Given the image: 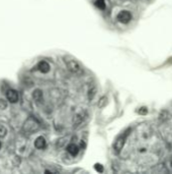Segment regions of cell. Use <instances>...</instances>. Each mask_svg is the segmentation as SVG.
<instances>
[{
	"label": "cell",
	"instance_id": "4fadbf2b",
	"mask_svg": "<svg viewBox=\"0 0 172 174\" xmlns=\"http://www.w3.org/2000/svg\"><path fill=\"white\" fill-rule=\"evenodd\" d=\"M7 108V102L3 99H0V109L5 110Z\"/></svg>",
	"mask_w": 172,
	"mask_h": 174
},
{
	"label": "cell",
	"instance_id": "8fae6325",
	"mask_svg": "<svg viewBox=\"0 0 172 174\" xmlns=\"http://www.w3.org/2000/svg\"><path fill=\"white\" fill-rule=\"evenodd\" d=\"M95 5L98 8H100V9H104V8H105V2H104V0H96Z\"/></svg>",
	"mask_w": 172,
	"mask_h": 174
},
{
	"label": "cell",
	"instance_id": "30bf717a",
	"mask_svg": "<svg viewBox=\"0 0 172 174\" xmlns=\"http://www.w3.org/2000/svg\"><path fill=\"white\" fill-rule=\"evenodd\" d=\"M84 118H85V114H84V113H79V114H77L75 116L74 122L76 124H80L84 120Z\"/></svg>",
	"mask_w": 172,
	"mask_h": 174
},
{
	"label": "cell",
	"instance_id": "ba28073f",
	"mask_svg": "<svg viewBox=\"0 0 172 174\" xmlns=\"http://www.w3.org/2000/svg\"><path fill=\"white\" fill-rule=\"evenodd\" d=\"M67 152L72 156H76L78 152H79V149H78V147L75 144H70L69 146L67 147Z\"/></svg>",
	"mask_w": 172,
	"mask_h": 174
},
{
	"label": "cell",
	"instance_id": "2e32d148",
	"mask_svg": "<svg viewBox=\"0 0 172 174\" xmlns=\"http://www.w3.org/2000/svg\"><path fill=\"white\" fill-rule=\"evenodd\" d=\"M147 112H148V110H147V108H145V107H143V108L139 110L140 114H147Z\"/></svg>",
	"mask_w": 172,
	"mask_h": 174
},
{
	"label": "cell",
	"instance_id": "ac0fdd59",
	"mask_svg": "<svg viewBox=\"0 0 172 174\" xmlns=\"http://www.w3.org/2000/svg\"><path fill=\"white\" fill-rule=\"evenodd\" d=\"M0 149H1V143H0Z\"/></svg>",
	"mask_w": 172,
	"mask_h": 174
},
{
	"label": "cell",
	"instance_id": "d6986e66",
	"mask_svg": "<svg viewBox=\"0 0 172 174\" xmlns=\"http://www.w3.org/2000/svg\"><path fill=\"white\" fill-rule=\"evenodd\" d=\"M171 165H172V159H171Z\"/></svg>",
	"mask_w": 172,
	"mask_h": 174
},
{
	"label": "cell",
	"instance_id": "5bb4252c",
	"mask_svg": "<svg viewBox=\"0 0 172 174\" xmlns=\"http://www.w3.org/2000/svg\"><path fill=\"white\" fill-rule=\"evenodd\" d=\"M95 92H96V90H95V88L93 87L92 89H90L89 90V94H88V97H89V99L91 100L93 97H94V95H95Z\"/></svg>",
	"mask_w": 172,
	"mask_h": 174
},
{
	"label": "cell",
	"instance_id": "7c38bea8",
	"mask_svg": "<svg viewBox=\"0 0 172 174\" xmlns=\"http://www.w3.org/2000/svg\"><path fill=\"white\" fill-rule=\"evenodd\" d=\"M6 133H7V129H6V127L3 126V125H1V124H0V138H4L5 135H6Z\"/></svg>",
	"mask_w": 172,
	"mask_h": 174
},
{
	"label": "cell",
	"instance_id": "e0dca14e",
	"mask_svg": "<svg viewBox=\"0 0 172 174\" xmlns=\"http://www.w3.org/2000/svg\"><path fill=\"white\" fill-rule=\"evenodd\" d=\"M106 100V98L105 97H102L100 99V102H99V107H102L103 106V103H104V101Z\"/></svg>",
	"mask_w": 172,
	"mask_h": 174
},
{
	"label": "cell",
	"instance_id": "3957f363",
	"mask_svg": "<svg viewBox=\"0 0 172 174\" xmlns=\"http://www.w3.org/2000/svg\"><path fill=\"white\" fill-rule=\"evenodd\" d=\"M127 137H128V133L125 132L124 135H122L121 137H118V138H116V141L115 142V144H113V149H115L116 152H119V151L122 149Z\"/></svg>",
	"mask_w": 172,
	"mask_h": 174
},
{
	"label": "cell",
	"instance_id": "5b68a950",
	"mask_svg": "<svg viewBox=\"0 0 172 174\" xmlns=\"http://www.w3.org/2000/svg\"><path fill=\"white\" fill-rule=\"evenodd\" d=\"M7 101L10 103H16L18 101V93L15 90H8L6 92Z\"/></svg>",
	"mask_w": 172,
	"mask_h": 174
},
{
	"label": "cell",
	"instance_id": "7a4b0ae2",
	"mask_svg": "<svg viewBox=\"0 0 172 174\" xmlns=\"http://www.w3.org/2000/svg\"><path fill=\"white\" fill-rule=\"evenodd\" d=\"M39 129V123L34 118H28L23 125V130L28 133H33Z\"/></svg>",
	"mask_w": 172,
	"mask_h": 174
},
{
	"label": "cell",
	"instance_id": "8992f818",
	"mask_svg": "<svg viewBox=\"0 0 172 174\" xmlns=\"http://www.w3.org/2000/svg\"><path fill=\"white\" fill-rule=\"evenodd\" d=\"M46 146H47V142L44 137H39L36 138V141H34V147H36L37 149L43 150L45 149Z\"/></svg>",
	"mask_w": 172,
	"mask_h": 174
},
{
	"label": "cell",
	"instance_id": "6da1fadb",
	"mask_svg": "<svg viewBox=\"0 0 172 174\" xmlns=\"http://www.w3.org/2000/svg\"><path fill=\"white\" fill-rule=\"evenodd\" d=\"M65 63L69 70L73 72V73H81V72H82V68H81L80 64L75 59L65 58Z\"/></svg>",
	"mask_w": 172,
	"mask_h": 174
},
{
	"label": "cell",
	"instance_id": "9a60e30c",
	"mask_svg": "<svg viewBox=\"0 0 172 174\" xmlns=\"http://www.w3.org/2000/svg\"><path fill=\"white\" fill-rule=\"evenodd\" d=\"M94 167H95V170L98 171V172H102V171H103V167H102V165H101V164H95Z\"/></svg>",
	"mask_w": 172,
	"mask_h": 174
},
{
	"label": "cell",
	"instance_id": "277c9868",
	"mask_svg": "<svg viewBox=\"0 0 172 174\" xmlns=\"http://www.w3.org/2000/svg\"><path fill=\"white\" fill-rule=\"evenodd\" d=\"M116 19H118V21L119 22H122V24H128V22L132 19V14H131L128 10H122L118 14Z\"/></svg>",
	"mask_w": 172,
	"mask_h": 174
},
{
	"label": "cell",
	"instance_id": "9c48e42d",
	"mask_svg": "<svg viewBox=\"0 0 172 174\" xmlns=\"http://www.w3.org/2000/svg\"><path fill=\"white\" fill-rule=\"evenodd\" d=\"M33 97H34V99L36 100V101H42L43 99V92L41 91V90H34V92L33 93Z\"/></svg>",
	"mask_w": 172,
	"mask_h": 174
},
{
	"label": "cell",
	"instance_id": "52a82bcc",
	"mask_svg": "<svg viewBox=\"0 0 172 174\" xmlns=\"http://www.w3.org/2000/svg\"><path fill=\"white\" fill-rule=\"evenodd\" d=\"M50 64H49L47 61H41L39 64H37V69L43 72V73H47V72L50 71Z\"/></svg>",
	"mask_w": 172,
	"mask_h": 174
}]
</instances>
